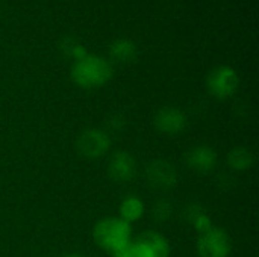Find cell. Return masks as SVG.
Wrapping results in <instances>:
<instances>
[{"mask_svg":"<svg viewBox=\"0 0 259 257\" xmlns=\"http://www.w3.org/2000/svg\"><path fill=\"white\" fill-rule=\"evenodd\" d=\"M208 91L219 100L229 98L238 88V76L231 67L214 68L206 80Z\"/></svg>","mask_w":259,"mask_h":257,"instance_id":"5b68a950","label":"cell"},{"mask_svg":"<svg viewBox=\"0 0 259 257\" xmlns=\"http://www.w3.org/2000/svg\"><path fill=\"white\" fill-rule=\"evenodd\" d=\"M171 215V204L167 200H159L153 206V217L158 223H164Z\"/></svg>","mask_w":259,"mask_h":257,"instance_id":"5bb4252c","label":"cell"},{"mask_svg":"<svg viewBox=\"0 0 259 257\" xmlns=\"http://www.w3.org/2000/svg\"><path fill=\"white\" fill-rule=\"evenodd\" d=\"M108 174L114 182L124 183L131 182L137 174V161L135 158L124 150L115 151L108 164Z\"/></svg>","mask_w":259,"mask_h":257,"instance_id":"ba28073f","label":"cell"},{"mask_svg":"<svg viewBox=\"0 0 259 257\" xmlns=\"http://www.w3.org/2000/svg\"><path fill=\"white\" fill-rule=\"evenodd\" d=\"M137 241H140L141 244H144L155 257H168L170 256V245H168V241L156 233V232H144L141 233Z\"/></svg>","mask_w":259,"mask_h":257,"instance_id":"30bf717a","label":"cell"},{"mask_svg":"<svg viewBox=\"0 0 259 257\" xmlns=\"http://www.w3.org/2000/svg\"><path fill=\"white\" fill-rule=\"evenodd\" d=\"M143 215H144V203L138 197L129 195L121 201V204H120V218L123 221H126L127 224H132V223L138 221Z\"/></svg>","mask_w":259,"mask_h":257,"instance_id":"8fae6325","label":"cell"},{"mask_svg":"<svg viewBox=\"0 0 259 257\" xmlns=\"http://www.w3.org/2000/svg\"><path fill=\"white\" fill-rule=\"evenodd\" d=\"M253 155L246 147H234L228 155V164L235 171H246L253 165Z\"/></svg>","mask_w":259,"mask_h":257,"instance_id":"7c38bea8","label":"cell"},{"mask_svg":"<svg viewBox=\"0 0 259 257\" xmlns=\"http://www.w3.org/2000/svg\"><path fill=\"white\" fill-rule=\"evenodd\" d=\"M111 76V64L94 55H87L80 59H76L71 67V79L82 88H99L105 85Z\"/></svg>","mask_w":259,"mask_h":257,"instance_id":"7a4b0ae2","label":"cell"},{"mask_svg":"<svg viewBox=\"0 0 259 257\" xmlns=\"http://www.w3.org/2000/svg\"><path fill=\"white\" fill-rule=\"evenodd\" d=\"M146 179L152 188L171 189L178 182V173L173 164L165 159H155L146 168Z\"/></svg>","mask_w":259,"mask_h":257,"instance_id":"8992f818","label":"cell"},{"mask_svg":"<svg viewBox=\"0 0 259 257\" xmlns=\"http://www.w3.org/2000/svg\"><path fill=\"white\" fill-rule=\"evenodd\" d=\"M153 124L161 133L178 135L187 127V115L175 106H165L156 112Z\"/></svg>","mask_w":259,"mask_h":257,"instance_id":"52a82bcc","label":"cell"},{"mask_svg":"<svg viewBox=\"0 0 259 257\" xmlns=\"http://www.w3.org/2000/svg\"><path fill=\"white\" fill-rule=\"evenodd\" d=\"M111 147V138L100 129L83 130L76 139V150L87 159H99Z\"/></svg>","mask_w":259,"mask_h":257,"instance_id":"277c9868","label":"cell"},{"mask_svg":"<svg viewBox=\"0 0 259 257\" xmlns=\"http://www.w3.org/2000/svg\"><path fill=\"white\" fill-rule=\"evenodd\" d=\"M185 164L199 174H208L217 165V153L209 145H196L185 155Z\"/></svg>","mask_w":259,"mask_h":257,"instance_id":"9c48e42d","label":"cell"},{"mask_svg":"<svg viewBox=\"0 0 259 257\" xmlns=\"http://www.w3.org/2000/svg\"><path fill=\"white\" fill-rule=\"evenodd\" d=\"M62 257H83V256H80V254H77V253H70V254H64Z\"/></svg>","mask_w":259,"mask_h":257,"instance_id":"2e32d148","label":"cell"},{"mask_svg":"<svg viewBox=\"0 0 259 257\" xmlns=\"http://www.w3.org/2000/svg\"><path fill=\"white\" fill-rule=\"evenodd\" d=\"M132 226L123 221L120 217H108L96 223L93 229L94 242L109 251L114 253L127 244L132 242Z\"/></svg>","mask_w":259,"mask_h":257,"instance_id":"6da1fadb","label":"cell"},{"mask_svg":"<svg viewBox=\"0 0 259 257\" xmlns=\"http://www.w3.org/2000/svg\"><path fill=\"white\" fill-rule=\"evenodd\" d=\"M231 251L232 241L223 229L212 226L199 235L197 253L200 257H229Z\"/></svg>","mask_w":259,"mask_h":257,"instance_id":"3957f363","label":"cell"},{"mask_svg":"<svg viewBox=\"0 0 259 257\" xmlns=\"http://www.w3.org/2000/svg\"><path fill=\"white\" fill-rule=\"evenodd\" d=\"M135 53H137V47L129 39H118L111 45V55L121 62L134 59Z\"/></svg>","mask_w":259,"mask_h":257,"instance_id":"4fadbf2b","label":"cell"},{"mask_svg":"<svg viewBox=\"0 0 259 257\" xmlns=\"http://www.w3.org/2000/svg\"><path fill=\"white\" fill-rule=\"evenodd\" d=\"M111 254H112V257H132L131 256V244H127L126 247H123V248H120Z\"/></svg>","mask_w":259,"mask_h":257,"instance_id":"9a60e30c","label":"cell"}]
</instances>
